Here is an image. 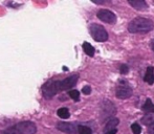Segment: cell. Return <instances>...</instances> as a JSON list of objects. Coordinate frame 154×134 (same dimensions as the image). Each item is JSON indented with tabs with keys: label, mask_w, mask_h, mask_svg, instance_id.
<instances>
[{
	"label": "cell",
	"mask_w": 154,
	"mask_h": 134,
	"mask_svg": "<svg viewBox=\"0 0 154 134\" xmlns=\"http://www.w3.org/2000/svg\"><path fill=\"white\" fill-rule=\"evenodd\" d=\"M143 111L144 112H151V113H154V105L151 101V99H147L145 105L143 106Z\"/></svg>",
	"instance_id": "cell-13"
},
{
	"label": "cell",
	"mask_w": 154,
	"mask_h": 134,
	"mask_svg": "<svg viewBox=\"0 0 154 134\" xmlns=\"http://www.w3.org/2000/svg\"><path fill=\"white\" fill-rule=\"evenodd\" d=\"M58 115L61 118H68L69 117V110L67 108H60L58 110Z\"/></svg>",
	"instance_id": "cell-14"
},
{
	"label": "cell",
	"mask_w": 154,
	"mask_h": 134,
	"mask_svg": "<svg viewBox=\"0 0 154 134\" xmlns=\"http://www.w3.org/2000/svg\"><path fill=\"white\" fill-rule=\"evenodd\" d=\"M83 49L84 51H85V53L87 56H89V57H93L94 56V47L92 46L90 43L88 42H84L83 43Z\"/></svg>",
	"instance_id": "cell-12"
},
{
	"label": "cell",
	"mask_w": 154,
	"mask_h": 134,
	"mask_svg": "<svg viewBox=\"0 0 154 134\" xmlns=\"http://www.w3.org/2000/svg\"><path fill=\"white\" fill-rule=\"evenodd\" d=\"M144 81L147 82L149 85H153V83H154V67L149 66L148 68H147L146 75H145V77H144Z\"/></svg>",
	"instance_id": "cell-10"
},
{
	"label": "cell",
	"mask_w": 154,
	"mask_h": 134,
	"mask_svg": "<svg viewBox=\"0 0 154 134\" xmlns=\"http://www.w3.org/2000/svg\"><path fill=\"white\" fill-rule=\"evenodd\" d=\"M42 92L45 99H51L53 96H55L58 92H60L58 81L51 80L47 83H45L42 87Z\"/></svg>",
	"instance_id": "cell-3"
},
{
	"label": "cell",
	"mask_w": 154,
	"mask_h": 134,
	"mask_svg": "<svg viewBox=\"0 0 154 134\" xmlns=\"http://www.w3.org/2000/svg\"><path fill=\"white\" fill-rule=\"evenodd\" d=\"M129 4L137 11H144L148 8V4L144 0H129Z\"/></svg>",
	"instance_id": "cell-9"
},
{
	"label": "cell",
	"mask_w": 154,
	"mask_h": 134,
	"mask_svg": "<svg viewBox=\"0 0 154 134\" xmlns=\"http://www.w3.org/2000/svg\"><path fill=\"white\" fill-rule=\"evenodd\" d=\"M116 132H118V130H116V129H114V130H111V131H109V132L104 133V134H116Z\"/></svg>",
	"instance_id": "cell-22"
},
{
	"label": "cell",
	"mask_w": 154,
	"mask_h": 134,
	"mask_svg": "<svg viewBox=\"0 0 154 134\" xmlns=\"http://www.w3.org/2000/svg\"><path fill=\"white\" fill-rule=\"evenodd\" d=\"M116 96L120 100H125L132 96V89L129 84L125 81H121L116 90Z\"/></svg>",
	"instance_id": "cell-4"
},
{
	"label": "cell",
	"mask_w": 154,
	"mask_h": 134,
	"mask_svg": "<svg viewBox=\"0 0 154 134\" xmlns=\"http://www.w3.org/2000/svg\"><path fill=\"white\" fill-rule=\"evenodd\" d=\"M68 94L73 101L78 102L80 100V92L78 91V90H70V91L68 92Z\"/></svg>",
	"instance_id": "cell-16"
},
{
	"label": "cell",
	"mask_w": 154,
	"mask_h": 134,
	"mask_svg": "<svg viewBox=\"0 0 154 134\" xmlns=\"http://www.w3.org/2000/svg\"><path fill=\"white\" fill-rule=\"evenodd\" d=\"M120 71L122 75H126V73H128V71H129V67L126 65V64H122L120 67Z\"/></svg>",
	"instance_id": "cell-19"
},
{
	"label": "cell",
	"mask_w": 154,
	"mask_h": 134,
	"mask_svg": "<svg viewBox=\"0 0 154 134\" xmlns=\"http://www.w3.org/2000/svg\"><path fill=\"white\" fill-rule=\"evenodd\" d=\"M153 29V21L145 17H136L128 24V31L132 34H146L151 32Z\"/></svg>",
	"instance_id": "cell-1"
},
{
	"label": "cell",
	"mask_w": 154,
	"mask_h": 134,
	"mask_svg": "<svg viewBox=\"0 0 154 134\" xmlns=\"http://www.w3.org/2000/svg\"><path fill=\"white\" fill-rule=\"evenodd\" d=\"M78 79H79V75H70V77L66 78V79H64V80L58 81V83H59L60 91H63V90H68V89H70V88H72L73 86L77 84Z\"/></svg>",
	"instance_id": "cell-6"
},
{
	"label": "cell",
	"mask_w": 154,
	"mask_h": 134,
	"mask_svg": "<svg viewBox=\"0 0 154 134\" xmlns=\"http://www.w3.org/2000/svg\"><path fill=\"white\" fill-rule=\"evenodd\" d=\"M57 128L62 132L67 134H77L78 127L72 123H66V122H60L57 124Z\"/></svg>",
	"instance_id": "cell-8"
},
{
	"label": "cell",
	"mask_w": 154,
	"mask_h": 134,
	"mask_svg": "<svg viewBox=\"0 0 154 134\" xmlns=\"http://www.w3.org/2000/svg\"><path fill=\"white\" fill-rule=\"evenodd\" d=\"M78 132H79V134H92L91 129L86 126H79L78 127Z\"/></svg>",
	"instance_id": "cell-15"
},
{
	"label": "cell",
	"mask_w": 154,
	"mask_h": 134,
	"mask_svg": "<svg viewBox=\"0 0 154 134\" xmlns=\"http://www.w3.org/2000/svg\"><path fill=\"white\" fill-rule=\"evenodd\" d=\"M131 129H132V132H133V134H140V132H142V129H140V127L138 126L136 123L132 125Z\"/></svg>",
	"instance_id": "cell-18"
},
{
	"label": "cell",
	"mask_w": 154,
	"mask_h": 134,
	"mask_svg": "<svg viewBox=\"0 0 154 134\" xmlns=\"http://www.w3.org/2000/svg\"><path fill=\"white\" fill-rule=\"evenodd\" d=\"M82 92H83L84 94H90L91 93V88L89 87V86H85V87H83V89H82Z\"/></svg>",
	"instance_id": "cell-20"
},
{
	"label": "cell",
	"mask_w": 154,
	"mask_h": 134,
	"mask_svg": "<svg viewBox=\"0 0 154 134\" xmlns=\"http://www.w3.org/2000/svg\"><path fill=\"white\" fill-rule=\"evenodd\" d=\"M151 48L153 49V51H154V39L152 41H151Z\"/></svg>",
	"instance_id": "cell-23"
},
{
	"label": "cell",
	"mask_w": 154,
	"mask_h": 134,
	"mask_svg": "<svg viewBox=\"0 0 154 134\" xmlns=\"http://www.w3.org/2000/svg\"><path fill=\"white\" fill-rule=\"evenodd\" d=\"M148 132H149V134H154V123H151V124H149Z\"/></svg>",
	"instance_id": "cell-21"
},
{
	"label": "cell",
	"mask_w": 154,
	"mask_h": 134,
	"mask_svg": "<svg viewBox=\"0 0 154 134\" xmlns=\"http://www.w3.org/2000/svg\"><path fill=\"white\" fill-rule=\"evenodd\" d=\"M0 134H17V132H16V129H15V126H13V127H10V128L5 129V130L1 131Z\"/></svg>",
	"instance_id": "cell-17"
},
{
	"label": "cell",
	"mask_w": 154,
	"mask_h": 134,
	"mask_svg": "<svg viewBox=\"0 0 154 134\" xmlns=\"http://www.w3.org/2000/svg\"><path fill=\"white\" fill-rule=\"evenodd\" d=\"M97 18L100 20H102L103 22L109 23V24H114L116 22V16L114 15V13H112L111 11L108 10H100L97 14Z\"/></svg>",
	"instance_id": "cell-7"
},
{
	"label": "cell",
	"mask_w": 154,
	"mask_h": 134,
	"mask_svg": "<svg viewBox=\"0 0 154 134\" xmlns=\"http://www.w3.org/2000/svg\"><path fill=\"white\" fill-rule=\"evenodd\" d=\"M89 32L92 38L97 42H104L108 40V33L102 25L92 23L89 26Z\"/></svg>",
	"instance_id": "cell-2"
},
{
	"label": "cell",
	"mask_w": 154,
	"mask_h": 134,
	"mask_svg": "<svg viewBox=\"0 0 154 134\" xmlns=\"http://www.w3.org/2000/svg\"><path fill=\"white\" fill-rule=\"evenodd\" d=\"M119 124H120V120L119 118H110L107 124H106L105 128H104V133H107L111 130H114Z\"/></svg>",
	"instance_id": "cell-11"
},
{
	"label": "cell",
	"mask_w": 154,
	"mask_h": 134,
	"mask_svg": "<svg viewBox=\"0 0 154 134\" xmlns=\"http://www.w3.org/2000/svg\"><path fill=\"white\" fill-rule=\"evenodd\" d=\"M17 134H35L37 127L32 122H20L15 126Z\"/></svg>",
	"instance_id": "cell-5"
}]
</instances>
